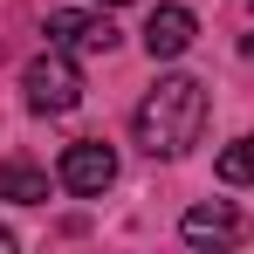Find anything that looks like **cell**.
Segmentation results:
<instances>
[{"label":"cell","instance_id":"5b68a950","mask_svg":"<svg viewBox=\"0 0 254 254\" xmlns=\"http://www.w3.org/2000/svg\"><path fill=\"white\" fill-rule=\"evenodd\" d=\"M179 234L192 241V248H234V241H248V220L234 206H186V220H179Z\"/></svg>","mask_w":254,"mask_h":254},{"label":"cell","instance_id":"277c9868","mask_svg":"<svg viewBox=\"0 0 254 254\" xmlns=\"http://www.w3.org/2000/svg\"><path fill=\"white\" fill-rule=\"evenodd\" d=\"M48 42L69 48V55H110V48H117V28H110V14L62 7V14H48Z\"/></svg>","mask_w":254,"mask_h":254},{"label":"cell","instance_id":"8fae6325","mask_svg":"<svg viewBox=\"0 0 254 254\" xmlns=\"http://www.w3.org/2000/svg\"><path fill=\"white\" fill-rule=\"evenodd\" d=\"M248 55H254V35H248Z\"/></svg>","mask_w":254,"mask_h":254},{"label":"cell","instance_id":"30bf717a","mask_svg":"<svg viewBox=\"0 0 254 254\" xmlns=\"http://www.w3.org/2000/svg\"><path fill=\"white\" fill-rule=\"evenodd\" d=\"M96 7H124V0H96Z\"/></svg>","mask_w":254,"mask_h":254},{"label":"cell","instance_id":"9c48e42d","mask_svg":"<svg viewBox=\"0 0 254 254\" xmlns=\"http://www.w3.org/2000/svg\"><path fill=\"white\" fill-rule=\"evenodd\" d=\"M0 254H14V234H7V227H0Z\"/></svg>","mask_w":254,"mask_h":254},{"label":"cell","instance_id":"3957f363","mask_svg":"<svg viewBox=\"0 0 254 254\" xmlns=\"http://www.w3.org/2000/svg\"><path fill=\"white\" fill-rule=\"evenodd\" d=\"M55 179H62L76 199H96V192H110V186H117V151H110L103 137H76V144L62 151Z\"/></svg>","mask_w":254,"mask_h":254},{"label":"cell","instance_id":"8992f818","mask_svg":"<svg viewBox=\"0 0 254 254\" xmlns=\"http://www.w3.org/2000/svg\"><path fill=\"white\" fill-rule=\"evenodd\" d=\"M199 35V21H192V7H151V21H144V48H151V62H172V55H186Z\"/></svg>","mask_w":254,"mask_h":254},{"label":"cell","instance_id":"6da1fadb","mask_svg":"<svg viewBox=\"0 0 254 254\" xmlns=\"http://www.w3.org/2000/svg\"><path fill=\"white\" fill-rule=\"evenodd\" d=\"M206 83L199 76H158V83L144 89V103H137V151H151V158H179V151H192L199 144V130H206Z\"/></svg>","mask_w":254,"mask_h":254},{"label":"cell","instance_id":"7a4b0ae2","mask_svg":"<svg viewBox=\"0 0 254 254\" xmlns=\"http://www.w3.org/2000/svg\"><path fill=\"white\" fill-rule=\"evenodd\" d=\"M21 89H28V110L62 117V110H76V103H83V69L69 62V48H55V42H48V55H35V62H28Z\"/></svg>","mask_w":254,"mask_h":254},{"label":"cell","instance_id":"ba28073f","mask_svg":"<svg viewBox=\"0 0 254 254\" xmlns=\"http://www.w3.org/2000/svg\"><path fill=\"white\" fill-rule=\"evenodd\" d=\"M220 179H227V186H254V137H234V144H227V151H220Z\"/></svg>","mask_w":254,"mask_h":254},{"label":"cell","instance_id":"52a82bcc","mask_svg":"<svg viewBox=\"0 0 254 254\" xmlns=\"http://www.w3.org/2000/svg\"><path fill=\"white\" fill-rule=\"evenodd\" d=\"M0 199H14V206H42V199H48V172H35L28 158H0Z\"/></svg>","mask_w":254,"mask_h":254}]
</instances>
